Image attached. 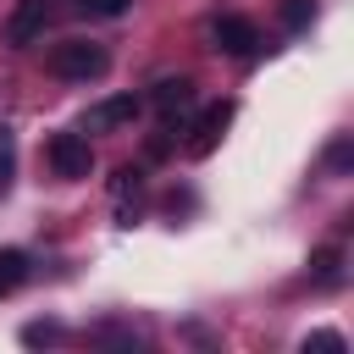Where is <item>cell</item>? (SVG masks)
<instances>
[{
    "instance_id": "8fae6325",
    "label": "cell",
    "mask_w": 354,
    "mask_h": 354,
    "mask_svg": "<svg viewBox=\"0 0 354 354\" xmlns=\"http://www.w3.org/2000/svg\"><path fill=\"white\" fill-rule=\"evenodd\" d=\"M138 188H144V177H138L133 166H122V171H116V183H111V199H116V205H127V199H138Z\"/></svg>"
},
{
    "instance_id": "52a82bcc",
    "label": "cell",
    "mask_w": 354,
    "mask_h": 354,
    "mask_svg": "<svg viewBox=\"0 0 354 354\" xmlns=\"http://www.w3.org/2000/svg\"><path fill=\"white\" fill-rule=\"evenodd\" d=\"M149 105H155L166 122H177V116L194 105V77H160V83L149 88Z\"/></svg>"
},
{
    "instance_id": "4fadbf2b",
    "label": "cell",
    "mask_w": 354,
    "mask_h": 354,
    "mask_svg": "<svg viewBox=\"0 0 354 354\" xmlns=\"http://www.w3.org/2000/svg\"><path fill=\"white\" fill-rule=\"evenodd\" d=\"M133 0H72V11H83V17H122Z\"/></svg>"
},
{
    "instance_id": "30bf717a",
    "label": "cell",
    "mask_w": 354,
    "mask_h": 354,
    "mask_svg": "<svg viewBox=\"0 0 354 354\" xmlns=\"http://www.w3.org/2000/svg\"><path fill=\"white\" fill-rule=\"evenodd\" d=\"M310 17H315V0H282V28H288V33L310 28Z\"/></svg>"
},
{
    "instance_id": "9c48e42d",
    "label": "cell",
    "mask_w": 354,
    "mask_h": 354,
    "mask_svg": "<svg viewBox=\"0 0 354 354\" xmlns=\"http://www.w3.org/2000/svg\"><path fill=\"white\" fill-rule=\"evenodd\" d=\"M28 271H33V266H28L22 249H0V299H11V293L28 282Z\"/></svg>"
},
{
    "instance_id": "8992f818",
    "label": "cell",
    "mask_w": 354,
    "mask_h": 354,
    "mask_svg": "<svg viewBox=\"0 0 354 354\" xmlns=\"http://www.w3.org/2000/svg\"><path fill=\"white\" fill-rule=\"evenodd\" d=\"M133 116H138V100H133V94H111V100L88 105L83 127H88V133H116V127H127Z\"/></svg>"
},
{
    "instance_id": "6da1fadb",
    "label": "cell",
    "mask_w": 354,
    "mask_h": 354,
    "mask_svg": "<svg viewBox=\"0 0 354 354\" xmlns=\"http://www.w3.org/2000/svg\"><path fill=\"white\" fill-rule=\"evenodd\" d=\"M50 72L66 77V83H94V77L111 72V55H105V44H94V39H61V44L50 50Z\"/></svg>"
},
{
    "instance_id": "277c9868",
    "label": "cell",
    "mask_w": 354,
    "mask_h": 354,
    "mask_svg": "<svg viewBox=\"0 0 354 354\" xmlns=\"http://www.w3.org/2000/svg\"><path fill=\"white\" fill-rule=\"evenodd\" d=\"M210 39H216L221 55H238V61H249V55L260 50V28H254L249 17H216V22H210Z\"/></svg>"
},
{
    "instance_id": "7c38bea8",
    "label": "cell",
    "mask_w": 354,
    "mask_h": 354,
    "mask_svg": "<svg viewBox=\"0 0 354 354\" xmlns=\"http://www.w3.org/2000/svg\"><path fill=\"white\" fill-rule=\"evenodd\" d=\"M11 171H17V138L11 127H0V194L11 188Z\"/></svg>"
},
{
    "instance_id": "ba28073f",
    "label": "cell",
    "mask_w": 354,
    "mask_h": 354,
    "mask_svg": "<svg viewBox=\"0 0 354 354\" xmlns=\"http://www.w3.org/2000/svg\"><path fill=\"white\" fill-rule=\"evenodd\" d=\"M310 277H315V288H337L343 282V249H315L310 254Z\"/></svg>"
},
{
    "instance_id": "5b68a950",
    "label": "cell",
    "mask_w": 354,
    "mask_h": 354,
    "mask_svg": "<svg viewBox=\"0 0 354 354\" xmlns=\"http://www.w3.org/2000/svg\"><path fill=\"white\" fill-rule=\"evenodd\" d=\"M44 28H50V0H17V11L6 17V44L28 50L33 39H44Z\"/></svg>"
},
{
    "instance_id": "9a60e30c",
    "label": "cell",
    "mask_w": 354,
    "mask_h": 354,
    "mask_svg": "<svg viewBox=\"0 0 354 354\" xmlns=\"http://www.w3.org/2000/svg\"><path fill=\"white\" fill-rule=\"evenodd\" d=\"M55 332H61V326H50V321H44V326H28L22 337H28V343H44V337H55Z\"/></svg>"
},
{
    "instance_id": "7a4b0ae2",
    "label": "cell",
    "mask_w": 354,
    "mask_h": 354,
    "mask_svg": "<svg viewBox=\"0 0 354 354\" xmlns=\"http://www.w3.org/2000/svg\"><path fill=\"white\" fill-rule=\"evenodd\" d=\"M44 155H50V171H55L61 183H83V177L94 171V144H88L83 133H55Z\"/></svg>"
},
{
    "instance_id": "3957f363",
    "label": "cell",
    "mask_w": 354,
    "mask_h": 354,
    "mask_svg": "<svg viewBox=\"0 0 354 354\" xmlns=\"http://www.w3.org/2000/svg\"><path fill=\"white\" fill-rule=\"evenodd\" d=\"M227 122H232V100H216V105H205L199 116H194V127H188V138H183V149L194 155V160H205L216 144H221V133H227Z\"/></svg>"
},
{
    "instance_id": "5bb4252c",
    "label": "cell",
    "mask_w": 354,
    "mask_h": 354,
    "mask_svg": "<svg viewBox=\"0 0 354 354\" xmlns=\"http://www.w3.org/2000/svg\"><path fill=\"white\" fill-rule=\"evenodd\" d=\"M304 348H343V337L337 332H315V337H304Z\"/></svg>"
}]
</instances>
